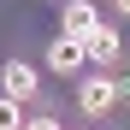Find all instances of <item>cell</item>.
Listing matches in <instances>:
<instances>
[{
	"instance_id": "3957f363",
	"label": "cell",
	"mask_w": 130,
	"mask_h": 130,
	"mask_svg": "<svg viewBox=\"0 0 130 130\" xmlns=\"http://www.w3.org/2000/svg\"><path fill=\"white\" fill-rule=\"evenodd\" d=\"M0 83H6V101H18V106L36 101V89H41V83H36V65H24V59H6Z\"/></svg>"
},
{
	"instance_id": "8992f818",
	"label": "cell",
	"mask_w": 130,
	"mask_h": 130,
	"mask_svg": "<svg viewBox=\"0 0 130 130\" xmlns=\"http://www.w3.org/2000/svg\"><path fill=\"white\" fill-rule=\"evenodd\" d=\"M0 130H24V112H18V101L0 95Z\"/></svg>"
},
{
	"instance_id": "277c9868",
	"label": "cell",
	"mask_w": 130,
	"mask_h": 130,
	"mask_svg": "<svg viewBox=\"0 0 130 130\" xmlns=\"http://www.w3.org/2000/svg\"><path fill=\"white\" fill-rule=\"evenodd\" d=\"M83 59H89V53H83V41H71V36H53V47H47V65H53L59 77L83 71Z\"/></svg>"
},
{
	"instance_id": "7a4b0ae2",
	"label": "cell",
	"mask_w": 130,
	"mask_h": 130,
	"mask_svg": "<svg viewBox=\"0 0 130 130\" xmlns=\"http://www.w3.org/2000/svg\"><path fill=\"white\" fill-rule=\"evenodd\" d=\"M101 30V12L89 6V0H65V18H59V36H71V41H89Z\"/></svg>"
},
{
	"instance_id": "52a82bcc",
	"label": "cell",
	"mask_w": 130,
	"mask_h": 130,
	"mask_svg": "<svg viewBox=\"0 0 130 130\" xmlns=\"http://www.w3.org/2000/svg\"><path fill=\"white\" fill-rule=\"evenodd\" d=\"M24 130H59V118H47V112H41V118H24Z\"/></svg>"
},
{
	"instance_id": "5b68a950",
	"label": "cell",
	"mask_w": 130,
	"mask_h": 130,
	"mask_svg": "<svg viewBox=\"0 0 130 130\" xmlns=\"http://www.w3.org/2000/svg\"><path fill=\"white\" fill-rule=\"evenodd\" d=\"M83 53H89L95 65H112V59H118V36H112V30L101 24V30L89 36V41H83Z\"/></svg>"
},
{
	"instance_id": "6da1fadb",
	"label": "cell",
	"mask_w": 130,
	"mask_h": 130,
	"mask_svg": "<svg viewBox=\"0 0 130 130\" xmlns=\"http://www.w3.org/2000/svg\"><path fill=\"white\" fill-rule=\"evenodd\" d=\"M118 101H124V89H118L112 77H89V83H77V106H83L89 118H106Z\"/></svg>"
},
{
	"instance_id": "ba28073f",
	"label": "cell",
	"mask_w": 130,
	"mask_h": 130,
	"mask_svg": "<svg viewBox=\"0 0 130 130\" xmlns=\"http://www.w3.org/2000/svg\"><path fill=\"white\" fill-rule=\"evenodd\" d=\"M118 12H124V18H130V0H118Z\"/></svg>"
}]
</instances>
